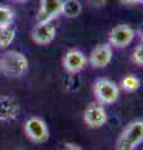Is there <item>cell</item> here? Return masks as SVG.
I'll return each instance as SVG.
<instances>
[{
  "label": "cell",
  "mask_w": 143,
  "mask_h": 150,
  "mask_svg": "<svg viewBox=\"0 0 143 150\" xmlns=\"http://www.w3.org/2000/svg\"><path fill=\"white\" fill-rule=\"evenodd\" d=\"M20 106L13 96H0V121H13L19 116Z\"/></svg>",
  "instance_id": "8fae6325"
},
{
  "label": "cell",
  "mask_w": 143,
  "mask_h": 150,
  "mask_svg": "<svg viewBox=\"0 0 143 150\" xmlns=\"http://www.w3.org/2000/svg\"><path fill=\"white\" fill-rule=\"evenodd\" d=\"M31 38L38 45H47L56 38V28L52 21L38 23L31 30Z\"/></svg>",
  "instance_id": "ba28073f"
},
{
  "label": "cell",
  "mask_w": 143,
  "mask_h": 150,
  "mask_svg": "<svg viewBox=\"0 0 143 150\" xmlns=\"http://www.w3.org/2000/svg\"><path fill=\"white\" fill-rule=\"evenodd\" d=\"M63 0H40V9L36 16L38 23L41 21H52L59 18L62 11Z\"/></svg>",
  "instance_id": "30bf717a"
},
{
  "label": "cell",
  "mask_w": 143,
  "mask_h": 150,
  "mask_svg": "<svg viewBox=\"0 0 143 150\" xmlns=\"http://www.w3.org/2000/svg\"><path fill=\"white\" fill-rule=\"evenodd\" d=\"M61 150H82V149L78 146V145L73 144V143H65L62 145Z\"/></svg>",
  "instance_id": "ac0fdd59"
},
{
  "label": "cell",
  "mask_w": 143,
  "mask_h": 150,
  "mask_svg": "<svg viewBox=\"0 0 143 150\" xmlns=\"http://www.w3.org/2000/svg\"><path fill=\"white\" fill-rule=\"evenodd\" d=\"M24 131L26 137L35 144H44L50 137L47 124L39 116H31L27 119L24 125Z\"/></svg>",
  "instance_id": "277c9868"
},
{
  "label": "cell",
  "mask_w": 143,
  "mask_h": 150,
  "mask_svg": "<svg viewBox=\"0 0 143 150\" xmlns=\"http://www.w3.org/2000/svg\"><path fill=\"white\" fill-rule=\"evenodd\" d=\"M84 121L91 129H100L107 123V112L98 103H90L84 111Z\"/></svg>",
  "instance_id": "8992f818"
},
{
  "label": "cell",
  "mask_w": 143,
  "mask_h": 150,
  "mask_svg": "<svg viewBox=\"0 0 143 150\" xmlns=\"http://www.w3.org/2000/svg\"><path fill=\"white\" fill-rule=\"evenodd\" d=\"M86 65H87V58L78 49H70L63 55L62 67L71 75H76L80 71H82Z\"/></svg>",
  "instance_id": "52a82bcc"
},
{
  "label": "cell",
  "mask_w": 143,
  "mask_h": 150,
  "mask_svg": "<svg viewBox=\"0 0 143 150\" xmlns=\"http://www.w3.org/2000/svg\"><path fill=\"white\" fill-rule=\"evenodd\" d=\"M29 69L26 56L16 50H9L0 58V71L9 78H20Z\"/></svg>",
  "instance_id": "6da1fadb"
},
{
  "label": "cell",
  "mask_w": 143,
  "mask_h": 150,
  "mask_svg": "<svg viewBox=\"0 0 143 150\" xmlns=\"http://www.w3.org/2000/svg\"><path fill=\"white\" fill-rule=\"evenodd\" d=\"M140 4H143V0H140Z\"/></svg>",
  "instance_id": "7402d4cb"
},
{
  "label": "cell",
  "mask_w": 143,
  "mask_h": 150,
  "mask_svg": "<svg viewBox=\"0 0 143 150\" xmlns=\"http://www.w3.org/2000/svg\"><path fill=\"white\" fill-rule=\"evenodd\" d=\"M136 33H137V35L141 38V41H143V24H141V25H140V28L137 29V31H136Z\"/></svg>",
  "instance_id": "ffe728a7"
},
{
  "label": "cell",
  "mask_w": 143,
  "mask_h": 150,
  "mask_svg": "<svg viewBox=\"0 0 143 150\" xmlns=\"http://www.w3.org/2000/svg\"><path fill=\"white\" fill-rule=\"evenodd\" d=\"M140 86H141V80L136 75H132V74L126 75L121 81V88L127 93H135L140 89Z\"/></svg>",
  "instance_id": "4fadbf2b"
},
{
  "label": "cell",
  "mask_w": 143,
  "mask_h": 150,
  "mask_svg": "<svg viewBox=\"0 0 143 150\" xmlns=\"http://www.w3.org/2000/svg\"><path fill=\"white\" fill-rule=\"evenodd\" d=\"M15 1H26V0H15Z\"/></svg>",
  "instance_id": "44dd1931"
},
{
  "label": "cell",
  "mask_w": 143,
  "mask_h": 150,
  "mask_svg": "<svg viewBox=\"0 0 143 150\" xmlns=\"http://www.w3.org/2000/svg\"><path fill=\"white\" fill-rule=\"evenodd\" d=\"M93 95L98 104L110 105L119 98V88L114 81L107 78H98L93 83Z\"/></svg>",
  "instance_id": "3957f363"
},
{
  "label": "cell",
  "mask_w": 143,
  "mask_h": 150,
  "mask_svg": "<svg viewBox=\"0 0 143 150\" xmlns=\"http://www.w3.org/2000/svg\"><path fill=\"white\" fill-rule=\"evenodd\" d=\"M14 11L8 6H0V29L11 26L14 21Z\"/></svg>",
  "instance_id": "9a60e30c"
},
{
  "label": "cell",
  "mask_w": 143,
  "mask_h": 150,
  "mask_svg": "<svg viewBox=\"0 0 143 150\" xmlns=\"http://www.w3.org/2000/svg\"><path fill=\"white\" fill-rule=\"evenodd\" d=\"M112 46L108 43L100 44L91 51L90 54V65L92 69H103L111 63L112 60Z\"/></svg>",
  "instance_id": "9c48e42d"
},
{
  "label": "cell",
  "mask_w": 143,
  "mask_h": 150,
  "mask_svg": "<svg viewBox=\"0 0 143 150\" xmlns=\"http://www.w3.org/2000/svg\"><path fill=\"white\" fill-rule=\"evenodd\" d=\"M143 143V120H133L119 134L116 150H136Z\"/></svg>",
  "instance_id": "7a4b0ae2"
},
{
  "label": "cell",
  "mask_w": 143,
  "mask_h": 150,
  "mask_svg": "<svg viewBox=\"0 0 143 150\" xmlns=\"http://www.w3.org/2000/svg\"><path fill=\"white\" fill-rule=\"evenodd\" d=\"M123 4L126 5H136V4H140V0H121Z\"/></svg>",
  "instance_id": "d6986e66"
},
{
  "label": "cell",
  "mask_w": 143,
  "mask_h": 150,
  "mask_svg": "<svg viewBox=\"0 0 143 150\" xmlns=\"http://www.w3.org/2000/svg\"><path fill=\"white\" fill-rule=\"evenodd\" d=\"M82 11V5L78 0H63L61 15H65L68 19L77 18Z\"/></svg>",
  "instance_id": "7c38bea8"
},
{
  "label": "cell",
  "mask_w": 143,
  "mask_h": 150,
  "mask_svg": "<svg viewBox=\"0 0 143 150\" xmlns=\"http://www.w3.org/2000/svg\"><path fill=\"white\" fill-rule=\"evenodd\" d=\"M136 33L130 25L119 24L116 25L108 34V44L112 48L123 49L130 45L135 39Z\"/></svg>",
  "instance_id": "5b68a950"
},
{
  "label": "cell",
  "mask_w": 143,
  "mask_h": 150,
  "mask_svg": "<svg viewBox=\"0 0 143 150\" xmlns=\"http://www.w3.org/2000/svg\"><path fill=\"white\" fill-rule=\"evenodd\" d=\"M16 36V30L14 28L9 26L5 29H0V49L8 48L9 45L13 44Z\"/></svg>",
  "instance_id": "5bb4252c"
},
{
  "label": "cell",
  "mask_w": 143,
  "mask_h": 150,
  "mask_svg": "<svg viewBox=\"0 0 143 150\" xmlns=\"http://www.w3.org/2000/svg\"><path fill=\"white\" fill-rule=\"evenodd\" d=\"M132 60H133V62H135L137 65H140V67H143V41H141V43L135 48V50H133Z\"/></svg>",
  "instance_id": "2e32d148"
},
{
  "label": "cell",
  "mask_w": 143,
  "mask_h": 150,
  "mask_svg": "<svg viewBox=\"0 0 143 150\" xmlns=\"http://www.w3.org/2000/svg\"><path fill=\"white\" fill-rule=\"evenodd\" d=\"M86 1H87V4H90V5L93 8H102L106 5L107 0H86Z\"/></svg>",
  "instance_id": "e0dca14e"
}]
</instances>
